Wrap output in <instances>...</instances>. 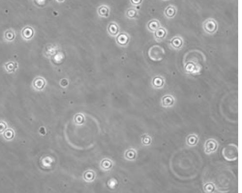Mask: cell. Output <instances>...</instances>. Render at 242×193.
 <instances>
[{"mask_svg": "<svg viewBox=\"0 0 242 193\" xmlns=\"http://www.w3.org/2000/svg\"><path fill=\"white\" fill-rule=\"evenodd\" d=\"M203 28L206 33L211 35L217 32L218 29V25L214 19H207L203 23Z\"/></svg>", "mask_w": 242, "mask_h": 193, "instance_id": "3", "label": "cell"}, {"mask_svg": "<svg viewBox=\"0 0 242 193\" xmlns=\"http://www.w3.org/2000/svg\"><path fill=\"white\" fill-rule=\"evenodd\" d=\"M148 56L150 59L155 62L162 61L165 55L163 47L159 45H153L148 50Z\"/></svg>", "mask_w": 242, "mask_h": 193, "instance_id": "1", "label": "cell"}, {"mask_svg": "<svg viewBox=\"0 0 242 193\" xmlns=\"http://www.w3.org/2000/svg\"><path fill=\"white\" fill-rule=\"evenodd\" d=\"M184 41L181 36H176L172 37L170 40V47L175 50H180L183 47Z\"/></svg>", "mask_w": 242, "mask_h": 193, "instance_id": "5", "label": "cell"}, {"mask_svg": "<svg viewBox=\"0 0 242 193\" xmlns=\"http://www.w3.org/2000/svg\"><path fill=\"white\" fill-rule=\"evenodd\" d=\"M118 42L120 45H125L128 41V37L126 34H121L118 37Z\"/></svg>", "mask_w": 242, "mask_h": 193, "instance_id": "16", "label": "cell"}, {"mask_svg": "<svg viewBox=\"0 0 242 193\" xmlns=\"http://www.w3.org/2000/svg\"><path fill=\"white\" fill-rule=\"evenodd\" d=\"M218 147V142L215 139H208L204 144V150L206 155H211L215 153Z\"/></svg>", "mask_w": 242, "mask_h": 193, "instance_id": "4", "label": "cell"}, {"mask_svg": "<svg viewBox=\"0 0 242 193\" xmlns=\"http://www.w3.org/2000/svg\"><path fill=\"white\" fill-rule=\"evenodd\" d=\"M167 35V30L165 28L160 27L154 32L155 40L159 43L163 41Z\"/></svg>", "mask_w": 242, "mask_h": 193, "instance_id": "8", "label": "cell"}, {"mask_svg": "<svg viewBox=\"0 0 242 193\" xmlns=\"http://www.w3.org/2000/svg\"><path fill=\"white\" fill-rule=\"evenodd\" d=\"M35 32L33 27L30 26L25 27L21 31V35L25 41L31 40L34 37Z\"/></svg>", "mask_w": 242, "mask_h": 193, "instance_id": "6", "label": "cell"}, {"mask_svg": "<svg viewBox=\"0 0 242 193\" xmlns=\"http://www.w3.org/2000/svg\"><path fill=\"white\" fill-rule=\"evenodd\" d=\"M109 32L111 33V34H117L118 31V27L116 25H114V24H111L110 25V27H109Z\"/></svg>", "mask_w": 242, "mask_h": 193, "instance_id": "18", "label": "cell"}, {"mask_svg": "<svg viewBox=\"0 0 242 193\" xmlns=\"http://www.w3.org/2000/svg\"><path fill=\"white\" fill-rule=\"evenodd\" d=\"M128 15L129 18H133L135 17L136 15V11L135 10H129L128 11Z\"/></svg>", "mask_w": 242, "mask_h": 193, "instance_id": "19", "label": "cell"}, {"mask_svg": "<svg viewBox=\"0 0 242 193\" xmlns=\"http://www.w3.org/2000/svg\"><path fill=\"white\" fill-rule=\"evenodd\" d=\"M19 65L16 61H10L7 62L3 65V68L8 73H13L15 72L18 69Z\"/></svg>", "mask_w": 242, "mask_h": 193, "instance_id": "9", "label": "cell"}, {"mask_svg": "<svg viewBox=\"0 0 242 193\" xmlns=\"http://www.w3.org/2000/svg\"><path fill=\"white\" fill-rule=\"evenodd\" d=\"M177 9L175 6L170 5L166 8L164 14L166 17L168 19H172L176 15Z\"/></svg>", "mask_w": 242, "mask_h": 193, "instance_id": "12", "label": "cell"}, {"mask_svg": "<svg viewBox=\"0 0 242 193\" xmlns=\"http://www.w3.org/2000/svg\"><path fill=\"white\" fill-rule=\"evenodd\" d=\"M164 1H168V0H164Z\"/></svg>", "mask_w": 242, "mask_h": 193, "instance_id": "21", "label": "cell"}, {"mask_svg": "<svg viewBox=\"0 0 242 193\" xmlns=\"http://www.w3.org/2000/svg\"><path fill=\"white\" fill-rule=\"evenodd\" d=\"M175 98L170 94L164 95L161 98V105L164 108L172 107L175 104Z\"/></svg>", "mask_w": 242, "mask_h": 193, "instance_id": "7", "label": "cell"}, {"mask_svg": "<svg viewBox=\"0 0 242 193\" xmlns=\"http://www.w3.org/2000/svg\"><path fill=\"white\" fill-rule=\"evenodd\" d=\"M147 25L148 30L150 32H153V33H154L155 31H156L158 28H159L161 27V24H160L159 21L157 20H153L149 21L147 23Z\"/></svg>", "mask_w": 242, "mask_h": 193, "instance_id": "14", "label": "cell"}, {"mask_svg": "<svg viewBox=\"0 0 242 193\" xmlns=\"http://www.w3.org/2000/svg\"><path fill=\"white\" fill-rule=\"evenodd\" d=\"M16 34L14 30L12 29L7 30L3 34V38L6 42H12L15 40Z\"/></svg>", "mask_w": 242, "mask_h": 193, "instance_id": "13", "label": "cell"}, {"mask_svg": "<svg viewBox=\"0 0 242 193\" xmlns=\"http://www.w3.org/2000/svg\"><path fill=\"white\" fill-rule=\"evenodd\" d=\"M222 155L225 159L228 161H233L238 157V147L235 144H228L222 150Z\"/></svg>", "mask_w": 242, "mask_h": 193, "instance_id": "2", "label": "cell"}, {"mask_svg": "<svg viewBox=\"0 0 242 193\" xmlns=\"http://www.w3.org/2000/svg\"><path fill=\"white\" fill-rule=\"evenodd\" d=\"M165 79L163 77L157 75L153 79V86L156 89H160L163 87Z\"/></svg>", "mask_w": 242, "mask_h": 193, "instance_id": "11", "label": "cell"}, {"mask_svg": "<svg viewBox=\"0 0 242 193\" xmlns=\"http://www.w3.org/2000/svg\"><path fill=\"white\" fill-rule=\"evenodd\" d=\"M45 85V80L41 77L36 78L33 81V86L37 90H42Z\"/></svg>", "mask_w": 242, "mask_h": 193, "instance_id": "15", "label": "cell"}, {"mask_svg": "<svg viewBox=\"0 0 242 193\" xmlns=\"http://www.w3.org/2000/svg\"><path fill=\"white\" fill-rule=\"evenodd\" d=\"M198 141V136L197 134H191L187 136L185 143L186 145L189 147H194L197 144Z\"/></svg>", "mask_w": 242, "mask_h": 193, "instance_id": "10", "label": "cell"}, {"mask_svg": "<svg viewBox=\"0 0 242 193\" xmlns=\"http://www.w3.org/2000/svg\"><path fill=\"white\" fill-rule=\"evenodd\" d=\"M132 2L134 5H139L142 2V0H131Z\"/></svg>", "mask_w": 242, "mask_h": 193, "instance_id": "20", "label": "cell"}, {"mask_svg": "<svg viewBox=\"0 0 242 193\" xmlns=\"http://www.w3.org/2000/svg\"><path fill=\"white\" fill-rule=\"evenodd\" d=\"M214 189L215 186L212 182H207L204 186V190L206 193H211L214 191Z\"/></svg>", "mask_w": 242, "mask_h": 193, "instance_id": "17", "label": "cell"}]
</instances>
